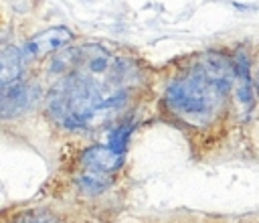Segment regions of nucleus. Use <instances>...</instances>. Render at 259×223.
<instances>
[{
	"mask_svg": "<svg viewBox=\"0 0 259 223\" xmlns=\"http://www.w3.org/2000/svg\"><path fill=\"white\" fill-rule=\"evenodd\" d=\"M123 99L125 93L113 83H101L87 73H71L51 91L49 112L65 128H85Z\"/></svg>",
	"mask_w": 259,
	"mask_h": 223,
	"instance_id": "obj_1",
	"label": "nucleus"
},
{
	"mask_svg": "<svg viewBox=\"0 0 259 223\" xmlns=\"http://www.w3.org/2000/svg\"><path fill=\"white\" fill-rule=\"evenodd\" d=\"M229 91L219 87L210 81L198 67L192 73L174 79L166 89V103L168 107L188 120H208L210 114L219 107Z\"/></svg>",
	"mask_w": 259,
	"mask_h": 223,
	"instance_id": "obj_2",
	"label": "nucleus"
},
{
	"mask_svg": "<svg viewBox=\"0 0 259 223\" xmlns=\"http://www.w3.org/2000/svg\"><path fill=\"white\" fill-rule=\"evenodd\" d=\"M73 39V32L67 28V26H53V28H47L42 32H38L36 36H32L24 47V57L26 59H34V57H42L47 53H55L59 49H63L65 45H69Z\"/></svg>",
	"mask_w": 259,
	"mask_h": 223,
	"instance_id": "obj_3",
	"label": "nucleus"
},
{
	"mask_svg": "<svg viewBox=\"0 0 259 223\" xmlns=\"http://www.w3.org/2000/svg\"><path fill=\"white\" fill-rule=\"evenodd\" d=\"M81 162L83 166H87L91 172H105L111 174L115 170H119V166L123 164V154L115 152L109 146H91L81 154Z\"/></svg>",
	"mask_w": 259,
	"mask_h": 223,
	"instance_id": "obj_4",
	"label": "nucleus"
},
{
	"mask_svg": "<svg viewBox=\"0 0 259 223\" xmlns=\"http://www.w3.org/2000/svg\"><path fill=\"white\" fill-rule=\"evenodd\" d=\"M32 101V91L24 83H12L2 87V116L10 118L24 112Z\"/></svg>",
	"mask_w": 259,
	"mask_h": 223,
	"instance_id": "obj_5",
	"label": "nucleus"
},
{
	"mask_svg": "<svg viewBox=\"0 0 259 223\" xmlns=\"http://www.w3.org/2000/svg\"><path fill=\"white\" fill-rule=\"evenodd\" d=\"M26 57L24 51L18 47H6L0 55V83L2 87L16 83V79L22 73V65H24Z\"/></svg>",
	"mask_w": 259,
	"mask_h": 223,
	"instance_id": "obj_6",
	"label": "nucleus"
},
{
	"mask_svg": "<svg viewBox=\"0 0 259 223\" xmlns=\"http://www.w3.org/2000/svg\"><path fill=\"white\" fill-rule=\"evenodd\" d=\"M235 73H237V93H239V99L243 103V107L247 112H251L253 107V87H251V63H249V57L245 51H239L237 57H235Z\"/></svg>",
	"mask_w": 259,
	"mask_h": 223,
	"instance_id": "obj_7",
	"label": "nucleus"
},
{
	"mask_svg": "<svg viewBox=\"0 0 259 223\" xmlns=\"http://www.w3.org/2000/svg\"><path fill=\"white\" fill-rule=\"evenodd\" d=\"M132 130H134V124H121V126H117L111 134H109V148H113L115 152H119V154H123L125 152V148H127V142H130V134H132Z\"/></svg>",
	"mask_w": 259,
	"mask_h": 223,
	"instance_id": "obj_8",
	"label": "nucleus"
},
{
	"mask_svg": "<svg viewBox=\"0 0 259 223\" xmlns=\"http://www.w3.org/2000/svg\"><path fill=\"white\" fill-rule=\"evenodd\" d=\"M109 176L105 174V172H85L83 176H81V187L85 189V191H89V193H101L107 184H109Z\"/></svg>",
	"mask_w": 259,
	"mask_h": 223,
	"instance_id": "obj_9",
	"label": "nucleus"
},
{
	"mask_svg": "<svg viewBox=\"0 0 259 223\" xmlns=\"http://www.w3.org/2000/svg\"><path fill=\"white\" fill-rule=\"evenodd\" d=\"M24 223H55V219L47 213H34V215H28Z\"/></svg>",
	"mask_w": 259,
	"mask_h": 223,
	"instance_id": "obj_10",
	"label": "nucleus"
},
{
	"mask_svg": "<svg viewBox=\"0 0 259 223\" xmlns=\"http://www.w3.org/2000/svg\"><path fill=\"white\" fill-rule=\"evenodd\" d=\"M257 95H259V79H257Z\"/></svg>",
	"mask_w": 259,
	"mask_h": 223,
	"instance_id": "obj_11",
	"label": "nucleus"
}]
</instances>
